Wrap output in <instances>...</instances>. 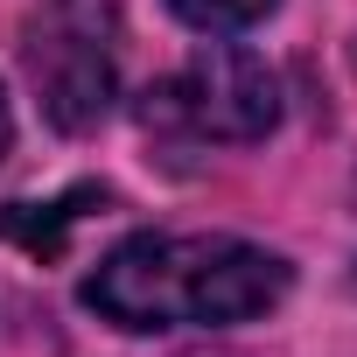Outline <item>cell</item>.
Wrapping results in <instances>:
<instances>
[{
    "mask_svg": "<svg viewBox=\"0 0 357 357\" xmlns=\"http://www.w3.org/2000/svg\"><path fill=\"white\" fill-rule=\"evenodd\" d=\"M287 259L231 231H140L98 259L84 308L112 329H231L287 294Z\"/></svg>",
    "mask_w": 357,
    "mask_h": 357,
    "instance_id": "1",
    "label": "cell"
},
{
    "mask_svg": "<svg viewBox=\"0 0 357 357\" xmlns=\"http://www.w3.org/2000/svg\"><path fill=\"white\" fill-rule=\"evenodd\" d=\"M29 77L43 91L50 126L91 133L112 112L119 56H112V0H43L29 22Z\"/></svg>",
    "mask_w": 357,
    "mask_h": 357,
    "instance_id": "2",
    "label": "cell"
},
{
    "mask_svg": "<svg viewBox=\"0 0 357 357\" xmlns=\"http://www.w3.org/2000/svg\"><path fill=\"white\" fill-rule=\"evenodd\" d=\"M161 112H175V126H190L197 140L218 147H252L280 126V77L266 70V56L238 50V43H204L183 77L154 91Z\"/></svg>",
    "mask_w": 357,
    "mask_h": 357,
    "instance_id": "3",
    "label": "cell"
},
{
    "mask_svg": "<svg viewBox=\"0 0 357 357\" xmlns=\"http://www.w3.org/2000/svg\"><path fill=\"white\" fill-rule=\"evenodd\" d=\"M168 8L183 15L190 29H204V36H238V29L266 22L280 0H168Z\"/></svg>",
    "mask_w": 357,
    "mask_h": 357,
    "instance_id": "4",
    "label": "cell"
},
{
    "mask_svg": "<svg viewBox=\"0 0 357 357\" xmlns=\"http://www.w3.org/2000/svg\"><path fill=\"white\" fill-rule=\"evenodd\" d=\"M8 140H15V112H8V91H0V154H8Z\"/></svg>",
    "mask_w": 357,
    "mask_h": 357,
    "instance_id": "5",
    "label": "cell"
}]
</instances>
